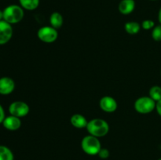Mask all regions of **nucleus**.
Segmentation results:
<instances>
[{"instance_id":"a878e982","label":"nucleus","mask_w":161,"mask_h":160,"mask_svg":"<svg viewBox=\"0 0 161 160\" xmlns=\"http://www.w3.org/2000/svg\"><path fill=\"white\" fill-rule=\"evenodd\" d=\"M158 160H161V158H159V159Z\"/></svg>"},{"instance_id":"b1692460","label":"nucleus","mask_w":161,"mask_h":160,"mask_svg":"<svg viewBox=\"0 0 161 160\" xmlns=\"http://www.w3.org/2000/svg\"><path fill=\"white\" fill-rule=\"evenodd\" d=\"M3 20V11L0 9V20Z\"/></svg>"},{"instance_id":"6e6552de","label":"nucleus","mask_w":161,"mask_h":160,"mask_svg":"<svg viewBox=\"0 0 161 160\" xmlns=\"http://www.w3.org/2000/svg\"><path fill=\"white\" fill-rule=\"evenodd\" d=\"M99 106L101 109L107 113H113L117 109V102L110 96H105L102 97L99 101Z\"/></svg>"},{"instance_id":"20e7f679","label":"nucleus","mask_w":161,"mask_h":160,"mask_svg":"<svg viewBox=\"0 0 161 160\" xmlns=\"http://www.w3.org/2000/svg\"><path fill=\"white\" fill-rule=\"evenodd\" d=\"M157 102L153 100L150 97H141L137 99L135 102V109L138 113L146 115L151 113L156 109Z\"/></svg>"},{"instance_id":"f257e3e1","label":"nucleus","mask_w":161,"mask_h":160,"mask_svg":"<svg viewBox=\"0 0 161 160\" xmlns=\"http://www.w3.org/2000/svg\"><path fill=\"white\" fill-rule=\"evenodd\" d=\"M86 128L90 135L98 138L105 136L109 131L108 123L102 119H94L88 121Z\"/></svg>"},{"instance_id":"4be33fe9","label":"nucleus","mask_w":161,"mask_h":160,"mask_svg":"<svg viewBox=\"0 0 161 160\" xmlns=\"http://www.w3.org/2000/svg\"><path fill=\"white\" fill-rule=\"evenodd\" d=\"M156 110H157L159 115L161 116V100L157 102V104H156Z\"/></svg>"},{"instance_id":"412c9836","label":"nucleus","mask_w":161,"mask_h":160,"mask_svg":"<svg viewBox=\"0 0 161 160\" xmlns=\"http://www.w3.org/2000/svg\"><path fill=\"white\" fill-rule=\"evenodd\" d=\"M6 118V115H5V111L4 109H3V106L0 104V124H3V120Z\"/></svg>"},{"instance_id":"ddd939ff","label":"nucleus","mask_w":161,"mask_h":160,"mask_svg":"<svg viewBox=\"0 0 161 160\" xmlns=\"http://www.w3.org/2000/svg\"><path fill=\"white\" fill-rule=\"evenodd\" d=\"M63 22H64V19L59 12L52 13L50 17V26L54 28L55 29H58L63 25Z\"/></svg>"},{"instance_id":"aec40b11","label":"nucleus","mask_w":161,"mask_h":160,"mask_svg":"<svg viewBox=\"0 0 161 160\" xmlns=\"http://www.w3.org/2000/svg\"><path fill=\"white\" fill-rule=\"evenodd\" d=\"M97 155H98L101 158H102V159H106V158H108L110 155L109 151L107 148H102V149H101L100 152H98Z\"/></svg>"},{"instance_id":"6ab92c4d","label":"nucleus","mask_w":161,"mask_h":160,"mask_svg":"<svg viewBox=\"0 0 161 160\" xmlns=\"http://www.w3.org/2000/svg\"><path fill=\"white\" fill-rule=\"evenodd\" d=\"M141 26L145 30H151L155 27V23L152 20H145L142 21Z\"/></svg>"},{"instance_id":"4468645a","label":"nucleus","mask_w":161,"mask_h":160,"mask_svg":"<svg viewBox=\"0 0 161 160\" xmlns=\"http://www.w3.org/2000/svg\"><path fill=\"white\" fill-rule=\"evenodd\" d=\"M142 26L139 23L136 21H129L127 22L124 25L125 31L129 35H136L141 30Z\"/></svg>"},{"instance_id":"1a4fd4ad","label":"nucleus","mask_w":161,"mask_h":160,"mask_svg":"<svg viewBox=\"0 0 161 160\" xmlns=\"http://www.w3.org/2000/svg\"><path fill=\"white\" fill-rule=\"evenodd\" d=\"M15 89V83L9 77L0 78V94L9 95L12 93Z\"/></svg>"},{"instance_id":"f03ea898","label":"nucleus","mask_w":161,"mask_h":160,"mask_svg":"<svg viewBox=\"0 0 161 160\" xmlns=\"http://www.w3.org/2000/svg\"><path fill=\"white\" fill-rule=\"evenodd\" d=\"M3 20L10 24L21 21L25 16L24 9L18 5H9L3 9Z\"/></svg>"},{"instance_id":"5701e85b","label":"nucleus","mask_w":161,"mask_h":160,"mask_svg":"<svg viewBox=\"0 0 161 160\" xmlns=\"http://www.w3.org/2000/svg\"><path fill=\"white\" fill-rule=\"evenodd\" d=\"M158 20H159V22H160V24H161V7L158 13Z\"/></svg>"},{"instance_id":"a211bd4d","label":"nucleus","mask_w":161,"mask_h":160,"mask_svg":"<svg viewBox=\"0 0 161 160\" xmlns=\"http://www.w3.org/2000/svg\"><path fill=\"white\" fill-rule=\"evenodd\" d=\"M152 38L153 40L157 42H160L161 41V24L155 26L153 28L152 31Z\"/></svg>"},{"instance_id":"2eb2a0df","label":"nucleus","mask_w":161,"mask_h":160,"mask_svg":"<svg viewBox=\"0 0 161 160\" xmlns=\"http://www.w3.org/2000/svg\"><path fill=\"white\" fill-rule=\"evenodd\" d=\"M19 3L24 9L34 10L39 6V0H19Z\"/></svg>"},{"instance_id":"dca6fc26","label":"nucleus","mask_w":161,"mask_h":160,"mask_svg":"<svg viewBox=\"0 0 161 160\" xmlns=\"http://www.w3.org/2000/svg\"><path fill=\"white\" fill-rule=\"evenodd\" d=\"M14 154L8 147L0 145V160H14Z\"/></svg>"},{"instance_id":"9d476101","label":"nucleus","mask_w":161,"mask_h":160,"mask_svg":"<svg viewBox=\"0 0 161 160\" xmlns=\"http://www.w3.org/2000/svg\"><path fill=\"white\" fill-rule=\"evenodd\" d=\"M3 125L5 129L9 131H15L21 126V121L18 117L14 115L6 116L3 122Z\"/></svg>"},{"instance_id":"393cba45","label":"nucleus","mask_w":161,"mask_h":160,"mask_svg":"<svg viewBox=\"0 0 161 160\" xmlns=\"http://www.w3.org/2000/svg\"><path fill=\"white\" fill-rule=\"evenodd\" d=\"M151 1H156V0H151Z\"/></svg>"},{"instance_id":"f8f14e48","label":"nucleus","mask_w":161,"mask_h":160,"mask_svg":"<svg viewBox=\"0 0 161 160\" xmlns=\"http://www.w3.org/2000/svg\"><path fill=\"white\" fill-rule=\"evenodd\" d=\"M71 124L74 127L77 129H83L86 128L87 125L88 121L86 118L81 114H75L71 117L70 119Z\"/></svg>"},{"instance_id":"bb28decb","label":"nucleus","mask_w":161,"mask_h":160,"mask_svg":"<svg viewBox=\"0 0 161 160\" xmlns=\"http://www.w3.org/2000/svg\"><path fill=\"white\" fill-rule=\"evenodd\" d=\"M160 74H161V72H160Z\"/></svg>"},{"instance_id":"423d86ee","label":"nucleus","mask_w":161,"mask_h":160,"mask_svg":"<svg viewBox=\"0 0 161 160\" xmlns=\"http://www.w3.org/2000/svg\"><path fill=\"white\" fill-rule=\"evenodd\" d=\"M29 111L30 108L28 105V104H26L24 101H20V100L13 102L9 106V114L11 115L16 116V117L18 118H22L26 116L29 113Z\"/></svg>"},{"instance_id":"7ed1b4c3","label":"nucleus","mask_w":161,"mask_h":160,"mask_svg":"<svg viewBox=\"0 0 161 160\" xmlns=\"http://www.w3.org/2000/svg\"><path fill=\"white\" fill-rule=\"evenodd\" d=\"M81 147L83 152L89 155H96L102 149V144L98 137L87 135L82 139Z\"/></svg>"},{"instance_id":"0eeeda50","label":"nucleus","mask_w":161,"mask_h":160,"mask_svg":"<svg viewBox=\"0 0 161 160\" xmlns=\"http://www.w3.org/2000/svg\"><path fill=\"white\" fill-rule=\"evenodd\" d=\"M13 36L12 24L4 20H0V45H5Z\"/></svg>"},{"instance_id":"f3484780","label":"nucleus","mask_w":161,"mask_h":160,"mask_svg":"<svg viewBox=\"0 0 161 160\" xmlns=\"http://www.w3.org/2000/svg\"><path fill=\"white\" fill-rule=\"evenodd\" d=\"M149 97L156 102L161 100V87L159 86H153L149 89Z\"/></svg>"},{"instance_id":"39448f33","label":"nucleus","mask_w":161,"mask_h":160,"mask_svg":"<svg viewBox=\"0 0 161 160\" xmlns=\"http://www.w3.org/2000/svg\"><path fill=\"white\" fill-rule=\"evenodd\" d=\"M37 36L39 40L45 43H52L58 39V32L53 27L44 26L38 30Z\"/></svg>"},{"instance_id":"9b49d317","label":"nucleus","mask_w":161,"mask_h":160,"mask_svg":"<svg viewBox=\"0 0 161 160\" xmlns=\"http://www.w3.org/2000/svg\"><path fill=\"white\" fill-rule=\"evenodd\" d=\"M135 8V0H121L118 6L119 13L124 15H128L131 13Z\"/></svg>"}]
</instances>
